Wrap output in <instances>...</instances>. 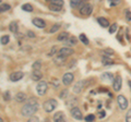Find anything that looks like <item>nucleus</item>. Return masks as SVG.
<instances>
[{"label":"nucleus","mask_w":131,"mask_h":122,"mask_svg":"<svg viewBox=\"0 0 131 122\" xmlns=\"http://www.w3.org/2000/svg\"><path fill=\"white\" fill-rule=\"evenodd\" d=\"M9 30H10L11 33H13V34L18 33V30H19L18 23H16V22H11V23H10V25H9Z\"/></svg>","instance_id":"4be33fe9"},{"label":"nucleus","mask_w":131,"mask_h":122,"mask_svg":"<svg viewBox=\"0 0 131 122\" xmlns=\"http://www.w3.org/2000/svg\"><path fill=\"white\" fill-rule=\"evenodd\" d=\"M45 1H47V2H48V1H50V2H51V0H45Z\"/></svg>","instance_id":"49530a36"},{"label":"nucleus","mask_w":131,"mask_h":122,"mask_svg":"<svg viewBox=\"0 0 131 122\" xmlns=\"http://www.w3.org/2000/svg\"><path fill=\"white\" fill-rule=\"evenodd\" d=\"M61 8L62 7H60V6H56V5H51L49 6V10L50 11H52V12H59V11H61Z\"/></svg>","instance_id":"a878e982"},{"label":"nucleus","mask_w":131,"mask_h":122,"mask_svg":"<svg viewBox=\"0 0 131 122\" xmlns=\"http://www.w3.org/2000/svg\"><path fill=\"white\" fill-rule=\"evenodd\" d=\"M14 98H15V100L18 101V103H24V101L26 100V95L24 94V93L20 92V93H18V94L15 95Z\"/></svg>","instance_id":"6ab92c4d"},{"label":"nucleus","mask_w":131,"mask_h":122,"mask_svg":"<svg viewBox=\"0 0 131 122\" xmlns=\"http://www.w3.org/2000/svg\"><path fill=\"white\" fill-rule=\"evenodd\" d=\"M47 88H48V84L47 82L45 81H38V84L36 85V92L39 96H44L47 92Z\"/></svg>","instance_id":"20e7f679"},{"label":"nucleus","mask_w":131,"mask_h":122,"mask_svg":"<svg viewBox=\"0 0 131 122\" xmlns=\"http://www.w3.org/2000/svg\"><path fill=\"white\" fill-rule=\"evenodd\" d=\"M73 79H74V75H73L71 72L64 73L63 76H62V83L66 85V86H68V85H70L73 82Z\"/></svg>","instance_id":"0eeeda50"},{"label":"nucleus","mask_w":131,"mask_h":122,"mask_svg":"<svg viewBox=\"0 0 131 122\" xmlns=\"http://www.w3.org/2000/svg\"><path fill=\"white\" fill-rule=\"evenodd\" d=\"M84 120L85 121H94V120H95V116H94V115H88L86 117L84 118Z\"/></svg>","instance_id":"4c0bfd02"},{"label":"nucleus","mask_w":131,"mask_h":122,"mask_svg":"<svg viewBox=\"0 0 131 122\" xmlns=\"http://www.w3.org/2000/svg\"><path fill=\"white\" fill-rule=\"evenodd\" d=\"M102 63H103V66H112L114 64V61L109 58L107 56H103V58H102Z\"/></svg>","instance_id":"412c9836"},{"label":"nucleus","mask_w":131,"mask_h":122,"mask_svg":"<svg viewBox=\"0 0 131 122\" xmlns=\"http://www.w3.org/2000/svg\"><path fill=\"white\" fill-rule=\"evenodd\" d=\"M21 8H22L23 11H26V12H32L33 11V7H32V5H30V3H25V5H23Z\"/></svg>","instance_id":"bb28decb"},{"label":"nucleus","mask_w":131,"mask_h":122,"mask_svg":"<svg viewBox=\"0 0 131 122\" xmlns=\"http://www.w3.org/2000/svg\"><path fill=\"white\" fill-rule=\"evenodd\" d=\"M66 60H67V56L63 55H57V57L54 59V62L57 64V66H62V64L66 63Z\"/></svg>","instance_id":"2eb2a0df"},{"label":"nucleus","mask_w":131,"mask_h":122,"mask_svg":"<svg viewBox=\"0 0 131 122\" xmlns=\"http://www.w3.org/2000/svg\"><path fill=\"white\" fill-rule=\"evenodd\" d=\"M10 42V37L8 35H5L1 37V45H8Z\"/></svg>","instance_id":"c756f323"},{"label":"nucleus","mask_w":131,"mask_h":122,"mask_svg":"<svg viewBox=\"0 0 131 122\" xmlns=\"http://www.w3.org/2000/svg\"><path fill=\"white\" fill-rule=\"evenodd\" d=\"M79 39H80L84 45H89V44H90V40H89V38L86 37V36H85V34H81V35L79 36Z\"/></svg>","instance_id":"393cba45"},{"label":"nucleus","mask_w":131,"mask_h":122,"mask_svg":"<svg viewBox=\"0 0 131 122\" xmlns=\"http://www.w3.org/2000/svg\"><path fill=\"white\" fill-rule=\"evenodd\" d=\"M59 28H60V25H59V24H54V25L51 26L50 30H49V33H51V34H52V33H56V32L58 31Z\"/></svg>","instance_id":"2f4dec72"},{"label":"nucleus","mask_w":131,"mask_h":122,"mask_svg":"<svg viewBox=\"0 0 131 122\" xmlns=\"http://www.w3.org/2000/svg\"><path fill=\"white\" fill-rule=\"evenodd\" d=\"M80 11V14L83 15V17H89V15L92 14V11H93V7L92 5H90V3H85V5L81 8V9H79Z\"/></svg>","instance_id":"39448f33"},{"label":"nucleus","mask_w":131,"mask_h":122,"mask_svg":"<svg viewBox=\"0 0 131 122\" xmlns=\"http://www.w3.org/2000/svg\"><path fill=\"white\" fill-rule=\"evenodd\" d=\"M116 31H117V24L114 23V24H112V25L109 26V33L110 34H114Z\"/></svg>","instance_id":"473e14b6"},{"label":"nucleus","mask_w":131,"mask_h":122,"mask_svg":"<svg viewBox=\"0 0 131 122\" xmlns=\"http://www.w3.org/2000/svg\"><path fill=\"white\" fill-rule=\"evenodd\" d=\"M126 121L131 122V109H129L128 112H127V115H126Z\"/></svg>","instance_id":"58836bf2"},{"label":"nucleus","mask_w":131,"mask_h":122,"mask_svg":"<svg viewBox=\"0 0 131 122\" xmlns=\"http://www.w3.org/2000/svg\"><path fill=\"white\" fill-rule=\"evenodd\" d=\"M40 67H42V63H40L39 60L35 61V62L32 64V69H33V70H40Z\"/></svg>","instance_id":"c85d7f7f"},{"label":"nucleus","mask_w":131,"mask_h":122,"mask_svg":"<svg viewBox=\"0 0 131 122\" xmlns=\"http://www.w3.org/2000/svg\"><path fill=\"white\" fill-rule=\"evenodd\" d=\"M28 121H33V122H36V121H39V119H38V118L37 117H34V116H31L30 117V119H28Z\"/></svg>","instance_id":"a19ab883"},{"label":"nucleus","mask_w":131,"mask_h":122,"mask_svg":"<svg viewBox=\"0 0 131 122\" xmlns=\"http://www.w3.org/2000/svg\"><path fill=\"white\" fill-rule=\"evenodd\" d=\"M77 43H78V39L74 37V36H69V37L64 40V45L68 47L74 46V45H77Z\"/></svg>","instance_id":"dca6fc26"},{"label":"nucleus","mask_w":131,"mask_h":122,"mask_svg":"<svg viewBox=\"0 0 131 122\" xmlns=\"http://www.w3.org/2000/svg\"><path fill=\"white\" fill-rule=\"evenodd\" d=\"M32 23H33V25H35L38 28H45L46 27V22H45L43 19H39V18H34L32 20Z\"/></svg>","instance_id":"f8f14e48"},{"label":"nucleus","mask_w":131,"mask_h":122,"mask_svg":"<svg viewBox=\"0 0 131 122\" xmlns=\"http://www.w3.org/2000/svg\"><path fill=\"white\" fill-rule=\"evenodd\" d=\"M101 78H102V80H103V81H106V82H114V80H115L114 74H113V73H110V72L103 73V74L101 75Z\"/></svg>","instance_id":"f3484780"},{"label":"nucleus","mask_w":131,"mask_h":122,"mask_svg":"<svg viewBox=\"0 0 131 122\" xmlns=\"http://www.w3.org/2000/svg\"><path fill=\"white\" fill-rule=\"evenodd\" d=\"M128 84H129V86H130V88H131V81H128Z\"/></svg>","instance_id":"a18cd8bd"},{"label":"nucleus","mask_w":131,"mask_h":122,"mask_svg":"<svg viewBox=\"0 0 131 122\" xmlns=\"http://www.w3.org/2000/svg\"><path fill=\"white\" fill-rule=\"evenodd\" d=\"M23 72L21 71H16V72H13L12 74L10 75V81H12V82H18V81L22 80L23 79Z\"/></svg>","instance_id":"4468645a"},{"label":"nucleus","mask_w":131,"mask_h":122,"mask_svg":"<svg viewBox=\"0 0 131 122\" xmlns=\"http://www.w3.org/2000/svg\"><path fill=\"white\" fill-rule=\"evenodd\" d=\"M3 99L7 100V101H9L11 99V96H10V92L9 91H7V92L3 93Z\"/></svg>","instance_id":"f704fd0d"},{"label":"nucleus","mask_w":131,"mask_h":122,"mask_svg":"<svg viewBox=\"0 0 131 122\" xmlns=\"http://www.w3.org/2000/svg\"><path fill=\"white\" fill-rule=\"evenodd\" d=\"M115 52H114V50L113 49H110V48H106V49L104 50V55H108V56H112V55H114Z\"/></svg>","instance_id":"e433bc0d"},{"label":"nucleus","mask_w":131,"mask_h":122,"mask_svg":"<svg viewBox=\"0 0 131 122\" xmlns=\"http://www.w3.org/2000/svg\"><path fill=\"white\" fill-rule=\"evenodd\" d=\"M38 108H39V106H38V103H37V99L34 98V97H32V98L23 106L21 113H22L23 117L30 118L31 116H33L36 111L38 110Z\"/></svg>","instance_id":"f257e3e1"},{"label":"nucleus","mask_w":131,"mask_h":122,"mask_svg":"<svg viewBox=\"0 0 131 122\" xmlns=\"http://www.w3.org/2000/svg\"><path fill=\"white\" fill-rule=\"evenodd\" d=\"M57 46H54V47H51V49H50V52L48 54V57H52L55 54H57Z\"/></svg>","instance_id":"c9c22d12"},{"label":"nucleus","mask_w":131,"mask_h":122,"mask_svg":"<svg viewBox=\"0 0 131 122\" xmlns=\"http://www.w3.org/2000/svg\"><path fill=\"white\" fill-rule=\"evenodd\" d=\"M121 85H122V80L119 75H117L113 82V89L115 92H119L121 89Z\"/></svg>","instance_id":"1a4fd4ad"},{"label":"nucleus","mask_w":131,"mask_h":122,"mask_svg":"<svg viewBox=\"0 0 131 122\" xmlns=\"http://www.w3.org/2000/svg\"><path fill=\"white\" fill-rule=\"evenodd\" d=\"M85 3L86 0H70V7L72 9H81Z\"/></svg>","instance_id":"6e6552de"},{"label":"nucleus","mask_w":131,"mask_h":122,"mask_svg":"<svg viewBox=\"0 0 131 122\" xmlns=\"http://www.w3.org/2000/svg\"><path fill=\"white\" fill-rule=\"evenodd\" d=\"M126 19L128 20V21H131V12L130 11H127L126 12Z\"/></svg>","instance_id":"79ce46f5"},{"label":"nucleus","mask_w":131,"mask_h":122,"mask_svg":"<svg viewBox=\"0 0 131 122\" xmlns=\"http://www.w3.org/2000/svg\"><path fill=\"white\" fill-rule=\"evenodd\" d=\"M10 5H8V3H2L1 2V5H0V11L1 12H6L8 10H10Z\"/></svg>","instance_id":"cd10ccee"},{"label":"nucleus","mask_w":131,"mask_h":122,"mask_svg":"<svg viewBox=\"0 0 131 122\" xmlns=\"http://www.w3.org/2000/svg\"><path fill=\"white\" fill-rule=\"evenodd\" d=\"M35 33L33 31H27V37H30V38H35Z\"/></svg>","instance_id":"ea45409f"},{"label":"nucleus","mask_w":131,"mask_h":122,"mask_svg":"<svg viewBox=\"0 0 131 122\" xmlns=\"http://www.w3.org/2000/svg\"><path fill=\"white\" fill-rule=\"evenodd\" d=\"M121 0H108V3L110 7H116L118 5H120Z\"/></svg>","instance_id":"7c9ffc66"},{"label":"nucleus","mask_w":131,"mask_h":122,"mask_svg":"<svg viewBox=\"0 0 131 122\" xmlns=\"http://www.w3.org/2000/svg\"><path fill=\"white\" fill-rule=\"evenodd\" d=\"M58 54H59V55H63V56L69 57V56H72L73 54H74V50H73L71 47L66 46V47H62L61 49H59Z\"/></svg>","instance_id":"9b49d317"},{"label":"nucleus","mask_w":131,"mask_h":122,"mask_svg":"<svg viewBox=\"0 0 131 122\" xmlns=\"http://www.w3.org/2000/svg\"><path fill=\"white\" fill-rule=\"evenodd\" d=\"M105 116H106V113H105V111H104V110L100 111V118H104Z\"/></svg>","instance_id":"37998d69"},{"label":"nucleus","mask_w":131,"mask_h":122,"mask_svg":"<svg viewBox=\"0 0 131 122\" xmlns=\"http://www.w3.org/2000/svg\"><path fill=\"white\" fill-rule=\"evenodd\" d=\"M52 119H54V121H56V122H66L67 121V117H66V115L62 111H58L54 115V118H52Z\"/></svg>","instance_id":"ddd939ff"},{"label":"nucleus","mask_w":131,"mask_h":122,"mask_svg":"<svg viewBox=\"0 0 131 122\" xmlns=\"http://www.w3.org/2000/svg\"><path fill=\"white\" fill-rule=\"evenodd\" d=\"M56 107H57V100L56 99H52V98L46 100L43 104V108H44V110L46 111V112L54 111L55 109H56Z\"/></svg>","instance_id":"7ed1b4c3"},{"label":"nucleus","mask_w":131,"mask_h":122,"mask_svg":"<svg viewBox=\"0 0 131 122\" xmlns=\"http://www.w3.org/2000/svg\"><path fill=\"white\" fill-rule=\"evenodd\" d=\"M94 83L93 79H89V80H81L79 82H77L75 85L73 86V93L75 94H80L82 91H84L88 86H90V84Z\"/></svg>","instance_id":"f03ea898"},{"label":"nucleus","mask_w":131,"mask_h":122,"mask_svg":"<svg viewBox=\"0 0 131 122\" xmlns=\"http://www.w3.org/2000/svg\"><path fill=\"white\" fill-rule=\"evenodd\" d=\"M97 22L100 23V25L102 26V27H108V26H110L109 25V21L107 19H105V18H97Z\"/></svg>","instance_id":"aec40b11"},{"label":"nucleus","mask_w":131,"mask_h":122,"mask_svg":"<svg viewBox=\"0 0 131 122\" xmlns=\"http://www.w3.org/2000/svg\"><path fill=\"white\" fill-rule=\"evenodd\" d=\"M68 94H69V91H68L67 88L62 89V91L60 92V94H59V98H60V99H64V98H67V97H68Z\"/></svg>","instance_id":"b1692460"},{"label":"nucleus","mask_w":131,"mask_h":122,"mask_svg":"<svg viewBox=\"0 0 131 122\" xmlns=\"http://www.w3.org/2000/svg\"><path fill=\"white\" fill-rule=\"evenodd\" d=\"M117 103H118V106H119V108L121 110H126V109L128 108V105H129L128 99H127L124 95H118Z\"/></svg>","instance_id":"423d86ee"},{"label":"nucleus","mask_w":131,"mask_h":122,"mask_svg":"<svg viewBox=\"0 0 131 122\" xmlns=\"http://www.w3.org/2000/svg\"><path fill=\"white\" fill-rule=\"evenodd\" d=\"M69 37V33H67V32H62V33H60L58 35V37H57V39L59 40V42H64L66 39H67Z\"/></svg>","instance_id":"5701e85b"},{"label":"nucleus","mask_w":131,"mask_h":122,"mask_svg":"<svg viewBox=\"0 0 131 122\" xmlns=\"http://www.w3.org/2000/svg\"><path fill=\"white\" fill-rule=\"evenodd\" d=\"M52 83H54V85H55V87H58V84H59V82H58V80H52Z\"/></svg>","instance_id":"c03bdc74"},{"label":"nucleus","mask_w":131,"mask_h":122,"mask_svg":"<svg viewBox=\"0 0 131 122\" xmlns=\"http://www.w3.org/2000/svg\"><path fill=\"white\" fill-rule=\"evenodd\" d=\"M31 76H32L33 81H40L43 78V74H42V72H40V70H33Z\"/></svg>","instance_id":"a211bd4d"},{"label":"nucleus","mask_w":131,"mask_h":122,"mask_svg":"<svg viewBox=\"0 0 131 122\" xmlns=\"http://www.w3.org/2000/svg\"><path fill=\"white\" fill-rule=\"evenodd\" d=\"M51 3L52 5H56V6L62 7L63 6V0H51Z\"/></svg>","instance_id":"72a5a7b5"},{"label":"nucleus","mask_w":131,"mask_h":122,"mask_svg":"<svg viewBox=\"0 0 131 122\" xmlns=\"http://www.w3.org/2000/svg\"><path fill=\"white\" fill-rule=\"evenodd\" d=\"M71 116L77 120H82L83 119V116H82V112L80 110V108L75 107V106L71 108Z\"/></svg>","instance_id":"9d476101"}]
</instances>
